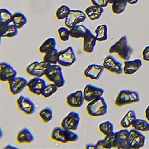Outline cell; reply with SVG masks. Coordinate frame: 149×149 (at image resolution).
Returning <instances> with one entry per match:
<instances>
[{"label":"cell","instance_id":"6da1fadb","mask_svg":"<svg viewBox=\"0 0 149 149\" xmlns=\"http://www.w3.org/2000/svg\"><path fill=\"white\" fill-rule=\"evenodd\" d=\"M133 52V48L128 45L126 36H122L118 41L112 45L109 49V53H117L125 61L129 60Z\"/></svg>","mask_w":149,"mask_h":149},{"label":"cell","instance_id":"7a4b0ae2","mask_svg":"<svg viewBox=\"0 0 149 149\" xmlns=\"http://www.w3.org/2000/svg\"><path fill=\"white\" fill-rule=\"evenodd\" d=\"M51 137L53 140L62 143L76 141L79 139L78 135L73 130L65 129L58 126L55 127L52 129Z\"/></svg>","mask_w":149,"mask_h":149},{"label":"cell","instance_id":"3957f363","mask_svg":"<svg viewBox=\"0 0 149 149\" xmlns=\"http://www.w3.org/2000/svg\"><path fill=\"white\" fill-rule=\"evenodd\" d=\"M86 110L88 114L91 116H103L107 112V104L102 96L88 102Z\"/></svg>","mask_w":149,"mask_h":149},{"label":"cell","instance_id":"277c9868","mask_svg":"<svg viewBox=\"0 0 149 149\" xmlns=\"http://www.w3.org/2000/svg\"><path fill=\"white\" fill-rule=\"evenodd\" d=\"M139 101L140 96L137 91L123 89L119 92L115 100V104L118 107H121L127 104L138 102Z\"/></svg>","mask_w":149,"mask_h":149},{"label":"cell","instance_id":"5b68a950","mask_svg":"<svg viewBox=\"0 0 149 149\" xmlns=\"http://www.w3.org/2000/svg\"><path fill=\"white\" fill-rule=\"evenodd\" d=\"M45 75L50 81L54 83L58 88L64 86L65 80L60 65H50Z\"/></svg>","mask_w":149,"mask_h":149},{"label":"cell","instance_id":"8992f818","mask_svg":"<svg viewBox=\"0 0 149 149\" xmlns=\"http://www.w3.org/2000/svg\"><path fill=\"white\" fill-rule=\"evenodd\" d=\"M76 61V54L72 46H68L58 52V64L65 67H69Z\"/></svg>","mask_w":149,"mask_h":149},{"label":"cell","instance_id":"52a82bcc","mask_svg":"<svg viewBox=\"0 0 149 149\" xmlns=\"http://www.w3.org/2000/svg\"><path fill=\"white\" fill-rule=\"evenodd\" d=\"M87 15L85 12L79 9H70L69 13L65 20L66 26L70 29L86 19Z\"/></svg>","mask_w":149,"mask_h":149},{"label":"cell","instance_id":"ba28073f","mask_svg":"<svg viewBox=\"0 0 149 149\" xmlns=\"http://www.w3.org/2000/svg\"><path fill=\"white\" fill-rule=\"evenodd\" d=\"M129 143L132 149H139L144 146L146 137L139 130L135 129L129 130Z\"/></svg>","mask_w":149,"mask_h":149},{"label":"cell","instance_id":"9c48e42d","mask_svg":"<svg viewBox=\"0 0 149 149\" xmlns=\"http://www.w3.org/2000/svg\"><path fill=\"white\" fill-rule=\"evenodd\" d=\"M80 120V115L74 111H70L62 120L61 123V127L63 129L76 130L79 126Z\"/></svg>","mask_w":149,"mask_h":149},{"label":"cell","instance_id":"30bf717a","mask_svg":"<svg viewBox=\"0 0 149 149\" xmlns=\"http://www.w3.org/2000/svg\"><path fill=\"white\" fill-rule=\"evenodd\" d=\"M102 65L104 69L117 74H121L123 71L122 63L110 55L105 58Z\"/></svg>","mask_w":149,"mask_h":149},{"label":"cell","instance_id":"8fae6325","mask_svg":"<svg viewBox=\"0 0 149 149\" xmlns=\"http://www.w3.org/2000/svg\"><path fill=\"white\" fill-rule=\"evenodd\" d=\"M83 92L84 100L87 102H90L98 97H102L104 90L91 84H87L85 86Z\"/></svg>","mask_w":149,"mask_h":149},{"label":"cell","instance_id":"7c38bea8","mask_svg":"<svg viewBox=\"0 0 149 149\" xmlns=\"http://www.w3.org/2000/svg\"><path fill=\"white\" fill-rule=\"evenodd\" d=\"M129 130L124 128L115 132V148L122 149H131L129 143L128 136Z\"/></svg>","mask_w":149,"mask_h":149},{"label":"cell","instance_id":"4fadbf2b","mask_svg":"<svg viewBox=\"0 0 149 149\" xmlns=\"http://www.w3.org/2000/svg\"><path fill=\"white\" fill-rule=\"evenodd\" d=\"M17 105L23 113L26 115H31L34 113L36 106L34 102L28 97L23 95H20L16 100Z\"/></svg>","mask_w":149,"mask_h":149},{"label":"cell","instance_id":"5bb4252c","mask_svg":"<svg viewBox=\"0 0 149 149\" xmlns=\"http://www.w3.org/2000/svg\"><path fill=\"white\" fill-rule=\"evenodd\" d=\"M17 72L9 63L5 62L0 63V79L2 81H9L16 77Z\"/></svg>","mask_w":149,"mask_h":149},{"label":"cell","instance_id":"9a60e30c","mask_svg":"<svg viewBox=\"0 0 149 149\" xmlns=\"http://www.w3.org/2000/svg\"><path fill=\"white\" fill-rule=\"evenodd\" d=\"M9 90L12 95L19 94L27 86V80L23 77H15L8 81Z\"/></svg>","mask_w":149,"mask_h":149},{"label":"cell","instance_id":"2e32d148","mask_svg":"<svg viewBox=\"0 0 149 149\" xmlns=\"http://www.w3.org/2000/svg\"><path fill=\"white\" fill-rule=\"evenodd\" d=\"M66 100L67 104L71 107L79 108L81 107L84 100L83 91L78 90L70 93L66 97Z\"/></svg>","mask_w":149,"mask_h":149},{"label":"cell","instance_id":"e0dca14e","mask_svg":"<svg viewBox=\"0 0 149 149\" xmlns=\"http://www.w3.org/2000/svg\"><path fill=\"white\" fill-rule=\"evenodd\" d=\"M45 86V81L41 77H34L28 81L27 86L30 92L39 95Z\"/></svg>","mask_w":149,"mask_h":149},{"label":"cell","instance_id":"ac0fdd59","mask_svg":"<svg viewBox=\"0 0 149 149\" xmlns=\"http://www.w3.org/2000/svg\"><path fill=\"white\" fill-rule=\"evenodd\" d=\"M104 69L103 65L92 63L86 67L84 70V74L86 77L91 80H98L103 72Z\"/></svg>","mask_w":149,"mask_h":149},{"label":"cell","instance_id":"d6986e66","mask_svg":"<svg viewBox=\"0 0 149 149\" xmlns=\"http://www.w3.org/2000/svg\"><path fill=\"white\" fill-rule=\"evenodd\" d=\"M123 73L126 74H133L136 72L142 66V61L140 59L125 61Z\"/></svg>","mask_w":149,"mask_h":149},{"label":"cell","instance_id":"ffe728a7","mask_svg":"<svg viewBox=\"0 0 149 149\" xmlns=\"http://www.w3.org/2000/svg\"><path fill=\"white\" fill-rule=\"evenodd\" d=\"M97 38L91 31L83 37V50L87 53H92L96 44Z\"/></svg>","mask_w":149,"mask_h":149},{"label":"cell","instance_id":"44dd1931","mask_svg":"<svg viewBox=\"0 0 149 149\" xmlns=\"http://www.w3.org/2000/svg\"><path fill=\"white\" fill-rule=\"evenodd\" d=\"M84 12L90 20L94 21L98 19L101 17L104 12V9L102 7L93 5L88 6L85 9Z\"/></svg>","mask_w":149,"mask_h":149},{"label":"cell","instance_id":"7402d4cb","mask_svg":"<svg viewBox=\"0 0 149 149\" xmlns=\"http://www.w3.org/2000/svg\"><path fill=\"white\" fill-rule=\"evenodd\" d=\"M34 139V136L27 127H23L17 134L16 140L19 143H31Z\"/></svg>","mask_w":149,"mask_h":149},{"label":"cell","instance_id":"603a6c76","mask_svg":"<svg viewBox=\"0 0 149 149\" xmlns=\"http://www.w3.org/2000/svg\"><path fill=\"white\" fill-rule=\"evenodd\" d=\"M90 30L83 24H77L74 27L69 29L70 36L72 38H83L86 34Z\"/></svg>","mask_w":149,"mask_h":149},{"label":"cell","instance_id":"cb8c5ba5","mask_svg":"<svg viewBox=\"0 0 149 149\" xmlns=\"http://www.w3.org/2000/svg\"><path fill=\"white\" fill-rule=\"evenodd\" d=\"M1 37H13L18 33V29L12 23L0 27Z\"/></svg>","mask_w":149,"mask_h":149},{"label":"cell","instance_id":"d4e9b609","mask_svg":"<svg viewBox=\"0 0 149 149\" xmlns=\"http://www.w3.org/2000/svg\"><path fill=\"white\" fill-rule=\"evenodd\" d=\"M51 64H49V63L44 61H42L40 62H38L37 65H36L31 76H34V77H42L45 74V73L48 69V68H49V66H50Z\"/></svg>","mask_w":149,"mask_h":149},{"label":"cell","instance_id":"484cf974","mask_svg":"<svg viewBox=\"0 0 149 149\" xmlns=\"http://www.w3.org/2000/svg\"><path fill=\"white\" fill-rule=\"evenodd\" d=\"M136 119L135 111L133 109L129 110L120 120V126L123 128H128L132 126V123Z\"/></svg>","mask_w":149,"mask_h":149},{"label":"cell","instance_id":"4316f807","mask_svg":"<svg viewBox=\"0 0 149 149\" xmlns=\"http://www.w3.org/2000/svg\"><path fill=\"white\" fill-rule=\"evenodd\" d=\"M27 22V19L22 12L17 11L12 14V22L18 29L22 28Z\"/></svg>","mask_w":149,"mask_h":149},{"label":"cell","instance_id":"83f0119b","mask_svg":"<svg viewBox=\"0 0 149 149\" xmlns=\"http://www.w3.org/2000/svg\"><path fill=\"white\" fill-rule=\"evenodd\" d=\"M56 40L53 37H50L45 40L39 47V51L41 53L45 54L56 47Z\"/></svg>","mask_w":149,"mask_h":149},{"label":"cell","instance_id":"f1b7e54d","mask_svg":"<svg viewBox=\"0 0 149 149\" xmlns=\"http://www.w3.org/2000/svg\"><path fill=\"white\" fill-rule=\"evenodd\" d=\"M95 36L98 41H104L108 39V27L106 24L98 25L95 30Z\"/></svg>","mask_w":149,"mask_h":149},{"label":"cell","instance_id":"f546056e","mask_svg":"<svg viewBox=\"0 0 149 149\" xmlns=\"http://www.w3.org/2000/svg\"><path fill=\"white\" fill-rule=\"evenodd\" d=\"M12 14L6 8L0 9V27L12 23Z\"/></svg>","mask_w":149,"mask_h":149},{"label":"cell","instance_id":"4dcf8cb0","mask_svg":"<svg viewBox=\"0 0 149 149\" xmlns=\"http://www.w3.org/2000/svg\"><path fill=\"white\" fill-rule=\"evenodd\" d=\"M58 51L55 48V49L47 52L45 54L43 57V61L49 63L51 65L57 64L58 63Z\"/></svg>","mask_w":149,"mask_h":149},{"label":"cell","instance_id":"1f68e13d","mask_svg":"<svg viewBox=\"0 0 149 149\" xmlns=\"http://www.w3.org/2000/svg\"><path fill=\"white\" fill-rule=\"evenodd\" d=\"M127 2L126 0H115L112 5V12L117 15L123 12L126 9Z\"/></svg>","mask_w":149,"mask_h":149},{"label":"cell","instance_id":"d6a6232c","mask_svg":"<svg viewBox=\"0 0 149 149\" xmlns=\"http://www.w3.org/2000/svg\"><path fill=\"white\" fill-rule=\"evenodd\" d=\"M132 126L139 131H149V123L143 119H136L132 124Z\"/></svg>","mask_w":149,"mask_h":149},{"label":"cell","instance_id":"836d02e7","mask_svg":"<svg viewBox=\"0 0 149 149\" xmlns=\"http://www.w3.org/2000/svg\"><path fill=\"white\" fill-rule=\"evenodd\" d=\"M103 149H111L115 148V132H113L111 134L105 136L102 139Z\"/></svg>","mask_w":149,"mask_h":149},{"label":"cell","instance_id":"e575fe53","mask_svg":"<svg viewBox=\"0 0 149 149\" xmlns=\"http://www.w3.org/2000/svg\"><path fill=\"white\" fill-rule=\"evenodd\" d=\"M98 128L102 134H104L105 136H107L113 132L114 127L113 123L111 122L109 120H106L101 123L98 126Z\"/></svg>","mask_w":149,"mask_h":149},{"label":"cell","instance_id":"d590c367","mask_svg":"<svg viewBox=\"0 0 149 149\" xmlns=\"http://www.w3.org/2000/svg\"><path fill=\"white\" fill-rule=\"evenodd\" d=\"M38 114L44 123H48L52 119V110L50 107H47L42 108L40 110Z\"/></svg>","mask_w":149,"mask_h":149},{"label":"cell","instance_id":"8d00e7d4","mask_svg":"<svg viewBox=\"0 0 149 149\" xmlns=\"http://www.w3.org/2000/svg\"><path fill=\"white\" fill-rule=\"evenodd\" d=\"M58 87L53 83L51 84H46V86L42 90L41 95H42L45 98L49 97L55 93H56L58 91Z\"/></svg>","mask_w":149,"mask_h":149},{"label":"cell","instance_id":"74e56055","mask_svg":"<svg viewBox=\"0 0 149 149\" xmlns=\"http://www.w3.org/2000/svg\"><path fill=\"white\" fill-rule=\"evenodd\" d=\"M70 11V9L68 6L66 5H62L58 8L56 12V17L59 20L65 19Z\"/></svg>","mask_w":149,"mask_h":149},{"label":"cell","instance_id":"f35d334b","mask_svg":"<svg viewBox=\"0 0 149 149\" xmlns=\"http://www.w3.org/2000/svg\"><path fill=\"white\" fill-rule=\"evenodd\" d=\"M58 33L59 36V38L62 41H66L69 39V29L67 27H60L58 30Z\"/></svg>","mask_w":149,"mask_h":149},{"label":"cell","instance_id":"ab89813d","mask_svg":"<svg viewBox=\"0 0 149 149\" xmlns=\"http://www.w3.org/2000/svg\"><path fill=\"white\" fill-rule=\"evenodd\" d=\"M93 5H95L102 8L106 7L109 3L108 0H90Z\"/></svg>","mask_w":149,"mask_h":149},{"label":"cell","instance_id":"60d3db41","mask_svg":"<svg viewBox=\"0 0 149 149\" xmlns=\"http://www.w3.org/2000/svg\"><path fill=\"white\" fill-rule=\"evenodd\" d=\"M38 62V61H34L33 62H31L30 65H29L27 67H26V72L29 74H30L31 75L32 74V72L36 66V65H37V63Z\"/></svg>","mask_w":149,"mask_h":149},{"label":"cell","instance_id":"b9f144b4","mask_svg":"<svg viewBox=\"0 0 149 149\" xmlns=\"http://www.w3.org/2000/svg\"><path fill=\"white\" fill-rule=\"evenodd\" d=\"M143 58L144 61H149V45H147L144 48L143 52Z\"/></svg>","mask_w":149,"mask_h":149},{"label":"cell","instance_id":"7bdbcfd3","mask_svg":"<svg viewBox=\"0 0 149 149\" xmlns=\"http://www.w3.org/2000/svg\"><path fill=\"white\" fill-rule=\"evenodd\" d=\"M97 149H103V144H102V139L99 140L97 143L95 144Z\"/></svg>","mask_w":149,"mask_h":149},{"label":"cell","instance_id":"ee69618b","mask_svg":"<svg viewBox=\"0 0 149 149\" xmlns=\"http://www.w3.org/2000/svg\"><path fill=\"white\" fill-rule=\"evenodd\" d=\"M85 148L87 149H97V147L95 144H92V143H88L86 145Z\"/></svg>","mask_w":149,"mask_h":149},{"label":"cell","instance_id":"f6af8a7d","mask_svg":"<svg viewBox=\"0 0 149 149\" xmlns=\"http://www.w3.org/2000/svg\"><path fill=\"white\" fill-rule=\"evenodd\" d=\"M145 115L147 119L149 121V105L147 106V107L145 110Z\"/></svg>","mask_w":149,"mask_h":149},{"label":"cell","instance_id":"bcb514c9","mask_svg":"<svg viewBox=\"0 0 149 149\" xmlns=\"http://www.w3.org/2000/svg\"><path fill=\"white\" fill-rule=\"evenodd\" d=\"M127 3H129L130 5H134L138 2L139 0H126Z\"/></svg>","mask_w":149,"mask_h":149},{"label":"cell","instance_id":"7dc6e473","mask_svg":"<svg viewBox=\"0 0 149 149\" xmlns=\"http://www.w3.org/2000/svg\"><path fill=\"white\" fill-rule=\"evenodd\" d=\"M3 148H6V149H11V148H16V149H17L18 148L15 147V146H12V144H7L6 146H5L3 147Z\"/></svg>","mask_w":149,"mask_h":149},{"label":"cell","instance_id":"c3c4849f","mask_svg":"<svg viewBox=\"0 0 149 149\" xmlns=\"http://www.w3.org/2000/svg\"><path fill=\"white\" fill-rule=\"evenodd\" d=\"M114 1H115V0H108L109 3H111V4H112V3L114 2Z\"/></svg>","mask_w":149,"mask_h":149}]
</instances>
